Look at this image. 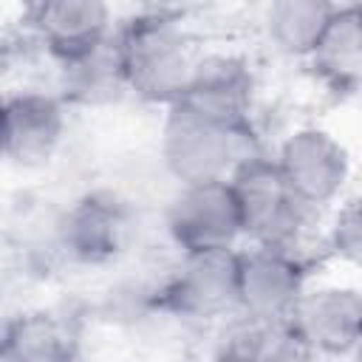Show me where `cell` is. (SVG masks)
Here are the masks:
<instances>
[{"label": "cell", "instance_id": "obj_9", "mask_svg": "<svg viewBox=\"0 0 362 362\" xmlns=\"http://www.w3.org/2000/svg\"><path fill=\"white\" fill-rule=\"evenodd\" d=\"M65 130V113L57 96L23 90L3 105V153L20 167L45 164Z\"/></svg>", "mask_w": 362, "mask_h": 362}, {"label": "cell", "instance_id": "obj_1", "mask_svg": "<svg viewBox=\"0 0 362 362\" xmlns=\"http://www.w3.org/2000/svg\"><path fill=\"white\" fill-rule=\"evenodd\" d=\"M164 161L184 184L229 181L240 164L257 156L249 124H229L173 105L164 124Z\"/></svg>", "mask_w": 362, "mask_h": 362}, {"label": "cell", "instance_id": "obj_2", "mask_svg": "<svg viewBox=\"0 0 362 362\" xmlns=\"http://www.w3.org/2000/svg\"><path fill=\"white\" fill-rule=\"evenodd\" d=\"M127 90L147 102L178 105L195 74L187 40L167 14L133 17L116 37Z\"/></svg>", "mask_w": 362, "mask_h": 362}, {"label": "cell", "instance_id": "obj_13", "mask_svg": "<svg viewBox=\"0 0 362 362\" xmlns=\"http://www.w3.org/2000/svg\"><path fill=\"white\" fill-rule=\"evenodd\" d=\"M337 6L322 0H280L266 14V28L274 45L286 54H314L331 28Z\"/></svg>", "mask_w": 362, "mask_h": 362}, {"label": "cell", "instance_id": "obj_3", "mask_svg": "<svg viewBox=\"0 0 362 362\" xmlns=\"http://www.w3.org/2000/svg\"><path fill=\"white\" fill-rule=\"evenodd\" d=\"M229 184L240 204L243 232L252 235L257 246L291 255L305 229L311 206L288 187L277 161L255 156L235 170Z\"/></svg>", "mask_w": 362, "mask_h": 362}, {"label": "cell", "instance_id": "obj_12", "mask_svg": "<svg viewBox=\"0 0 362 362\" xmlns=\"http://www.w3.org/2000/svg\"><path fill=\"white\" fill-rule=\"evenodd\" d=\"M127 235V215L119 201L110 195H85L79 198L59 223V240L82 263L110 260Z\"/></svg>", "mask_w": 362, "mask_h": 362}, {"label": "cell", "instance_id": "obj_14", "mask_svg": "<svg viewBox=\"0 0 362 362\" xmlns=\"http://www.w3.org/2000/svg\"><path fill=\"white\" fill-rule=\"evenodd\" d=\"M314 65L339 88L362 82V8H337L331 28L311 54Z\"/></svg>", "mask_w": 362, "mask_h": 362}, {"label": "cell", "instance_id": "obj_11", "mask_svg": "<svg viewBox=\"0 0 362 362\" xmlns=\"http://www.w3.org/2000/svg\"><path fill=\"white\" fill-rule=\"evenodd\" d=\"M252 74L235 57H209L195 65L187 93L178 105L229 124H249Z\"/></svg>", "mask_w": 362, "mask_h": 362}, {"label": "cell", "instance_id": "obj_7", "mask_svg": "<svg viewBox=\"0 0 362 362\" xmlns=\"http://www.w3.org/2000/svg\"><path fill=\"white\" fill-rule=\"evenodd\" d=\"M277 167L288 187L308 204L331 201L348 178V153L325 130H300L280 147Z\"/></svg>", "mask_w": 362, "mask_h": 362}, {"label": "cell", "instance_id": "obj_8", "mask_svg": "<svg viewBox=\"0 0 362 362\" xmlns=\"http://www.w3.org/2000/svg\"><path fill=\"white\" fill-rule=\"evenodd\" d=\"M28 20L62 65L93 54L110 40V11L96 0H45L28 8Z\"/></svg>", "mask_w": 362, "mask_h": 362}, {"label": "cell", "instance_id": "obj_6", "mask_svg": "<svg viewBox=\"0 0 362 362\" xmlns=\"http://www.w3.org/2000/svg\"><path fill=\"white\" fill-rule=\"evenodd\" d=\"M158 305L184 317H209L238 303V252L184 255L181 269L158 291Z\"/></svg>", "mask_w": 362, "mask_h": 362}, {"label": "cell", "instance_id": "obj_20", "mask_svg": "<svg viewBox=\"0 0 362 362\" xmlns=\"http://www.w3.org/2000/svg\"><path fill=\"white\" fill-rule=\"evenodd\" d=\"M359 8H362V6H359Z\"/></svg>", "mask_w": 362, "mask_h": 362}, {"label": "cell", "instance_id": "obj_5", "mask_svg": "<svg viewBox=\"0 0 362 362\" xmlns=\"http://www.w3.org/2000/svg\"><path fill=\"white\" fill-rule=\"evenodd\" d=\"M303 297V263L288 252L255 246L238 255V303L249 317L283 322Z\"/></svg>", "mask_w": 362, "mask_h": 362}, {"label": "cell", "instance_id": "obj_4", "mask_svg": "<svg viewBox=\"0 0 362 362\" xmlns=\"http://www.w3.org/2000/svg\"><path fill=\"white\" fill-rule=\"evenodd\" d=\"M167 229L184 255L232 249L243 235V215L229 181L189 184L167 212Z\"/></svg>", "mask_w": 362, "mask_h": 362}, {"label": "cell", "instance_id": "obj_16", "mask_svg": "<svg viewBox=\"0 0 362 362\" xmlns=\"http://www.w3.org/2000/svg\"><path fill=\"white\" fill-rule=\"evenodd\" d=\"M62 68H65V96L82 105H102L119 99L122 90L127 88L116 40H107L93 54L68 62Z\"/></svg>", "mask_w": 362, "mask_h": 362}, {"label": "cell", "instance_id": "obj_15", "mask_svg": "<svg viewBox=\"0 0 362 362\" xmlns=\"http://www.w3.org/2000/svg\"><path fill=\"white\" fill-rule=\"evenodd\" d=\"M3 362H76V351L51 317L25 314L6 325Z\"/></svg>", "mask_w": 362, "mask_h": 362}, {"label": "cell", "instance_id": "obj_18", "mask_svg": "<svg viewBox=\"0 0 362 362\" xmlns=\"http://www.w3.org/2000/svg\"><path fill=\"white\" fill-rule=\"evenodd\" d=\"M331 249L345 260L362 263V198L348 201L331 229Z\"/></svg>", "mask_w": 362, "mask_h": 362}, {"label": "cell", "instance_id": "obj_10", "mask_svg": "<svg viewBox=\"0 0 362 362\" xmlns=\"http://www.w3.org/2000/svg\"><path fill=\"white\" fill-rule=\"evenodd\" d=\"M288 325L322 354H345L362 342V297L351 288H320L303 294Z\"/></svg>", "mask_w": 362, "mask_h": 362}, {"label": "cell", "instance_id": "obj_19", "mask_svg": "<svg viewBox=\"0 0 362 362\" xmlns=\"http://www.w3.org/2000/svg\"><path fill=\"white\" fill-rule=\"evenodd\" d=\"M356 359H359V362H362V342H359V345H356Z\"/></svg>", "mask_w": 362, "mask_h": 362}, {"label": "cell", "instance_id": "obj_17", "mask_svg": "<svg viewBox=\"0 0 362 362\" xmlns=\"http://www.w3.org/2000/svg\"><path fill=\"white\" fill-rule=\"evenodd\" d=\"M314 354L317 351L288 325V320H283L269 325L255 362H314Z\"/></svg>", "mask_w": 362, "mask_h": 362}]
</instances>
